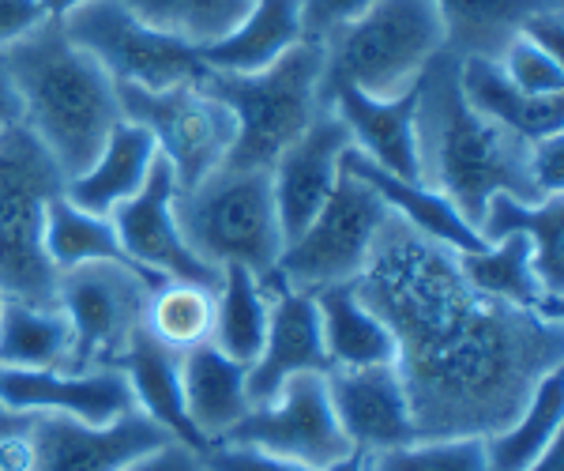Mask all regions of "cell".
Masks as SVG:
<instances>
[{"label":"cell","instance_id":"d6a6232c","mask_svg":"<svg viewBox=\"0 0 564 471\" xmlns=\"http://www.w3.org/2000/svg\"><path fill=\"white\" fill-rule=\"evenodd\" d=\"M215 291L218 287L185 283V279H162L154 283L148 298V317H143V332L162 343L166 351H193L199 343H212L215 324Z\"/></svg>","mask_w":564,"mask_h":471},{"label":"cell","instance_id":"b9f144b4","mask_svg":"<svg viewBox=\"0 0 564 471\" xmlns=\"http://www.w3.org/2000/svg\"><path fill=\"white\" fill-rule=\"evenodd\" d=\"M45 23L42 0H0V53Z\"/></svg>","mask_w":564,"mask_h":471},{"label":"cell","instance_id":"277c9868","mask_svg":"<svg viewBox=\"0 0 564 471\" xmlns=\"http://www.w3.org/2000/svg\"><path fill=\"white\" fill-rule=\"evenodd\" d=\"M199 87L234 114L238 136L226 156V170H271L275 159L302 140L316 114L324 110V45L302 42L271 68L234 76L207 72Z\"/></svg>","mask_w":564,"mask_h":471},{"label":"cell","instance_id":"1f68e13d","mask_svg":"<svg viewBox=\"0 0 564 471\" xmlns=\"http://www.w3.org/2000/svg\"><path fill=\"white\" fill-rule=\"evenodd\" d=\"M72 329L57 306L0 302V370H65Z\"/></svg>","mask_w":564,"mask_h":471},{"label":"cell","instance_id":"f546056e","mask_svg":"<svg viewBox=\"0 0 564 471\" xmlns=\"http://www.w3.org/2000/svg\"><path fill=\"white\" fill-rule=\"evenodd\" d=\"M564 427V370L542 377L534 396L508 427L486 438L489 471H527L561 441Z\"/></svg>","mask_w":564,"mask_h":471},{"label":"cell","instance_id":"44dd1931","mask_svg":"<svg viewBox=\"0 0 564 471\" xmlns=\"http://www.w3.org/2000/svg\"><path fill=\"white\" fill-rule=\"evenodd\" d=\"M154 162H159V148H154L151 132L132 121H121L106 136L102 151L84 174L65 181V201L109 220L117 207L129 204L148 185Z\"/></svg>","mask_w":564,"mask_h":471},{"label":"cell","instance_id":"681fc988","mask_svg":"<svg viewBox=\"0 0 564 471\" xmlns=\"http://www.w3.org/2000/svg\"><path fill=\"white\" fill-rule=\"evenodd\" d=\"M0 302H4V298H0Z\"/></svg>","mask_w":564,"mask_h":471},{"label":"cell","instance_id":"74e56055","mask_svg":"<svg viewBox=\"0 0 564 471\" xmlns=\"http://www.w3.org/2000/svg\"><path fill=\"white\" fill-rule=\"evenodd\" d=\"M377 0H297V12H302V31L305 42H327L335 31H343L358 15H366Z\"/></svg>","mask_w":564,"mask_h":471},{"label":"cell","instance_id":"3957f363","mask_svg":"<svg viewBox=\"0 0 564 471\" xmlns=\"http://www.w3.org/2000/svg\"><path fill=\"white\" fill-rule=\"evenodd\" d=\"M0 57L20 95L26 132L50 151L65 181L84 174L106 136L124 121L117 84L106 68L72 45L57 20H45Z\"/></svg>","mask_w":564,"mask_h":471},{"label":"cell","instance_id":"30bf717a","mask_svg":"<svg viewBox=\"0 0 564 471\" xmlns=\"http://www.w3.org/2000/svg\"><path fill=\"white\" fill-rule=\"evenodd\" d=\"M61 26L68 42L90 53L117 87L170 90L204 76L196 45L154 31L124 0H87L84 8L65 15Z\"/></svg>","mask_w":564,"mask_h":471},{"label":"cell","instance_id":"d590c367","mask_svg":"<svg viewBox=\"0 0 564 471\" xmlns=\"http://www.w3.org/2000/svg\"><path fill=\"white\" fill-rule=\"evenodd\" d=\"M369 471H489L486 438H417L369 457Z\"/></svg>","mask_w":564,"mask_h":471},{"label":"cell","instance_id":"e575fe53","mask_svg":"<svg viewBox=\"0 0 564 471\" xmlns=\"http://www.w3.org/2000/svg\"><path fill=\"white\" fill-rule=\"evenodd\" d=\"M143 23L196 45H212L241 26L257 0H124Z\"/></svg>","mask_w":564,"mask_h":471},{"label":"cell","instance_id":"ffe728a7","mask_svg":"<svg viewBox=\"0 0 564 471\" xmlns=\"http://www.w3.org/2000/svg\"><path fill=\"white\" fill-rule=\"evenodd\" d=\"M177 377H181V400H185L188 422H193L207 446H218V441L230 438V430L252 411L249 366L226 358L212 343L181 351Z\"/></svg>","mask_w":564,"mask_h":471},{"label":"cell","instance_id":"603a6c76","mask_svg":"<svg viewBox=\"0 0 564 471\" xmlns=\"http://www.w3.org/2000/svg\"><path fill=\"white\" fill-rule=\"evenodd\" d=\"M343 170H350L354 178H361L366 185L377 189V196L388 204V212L395 215V220H403L406 226H414L422 238L441 242V246H448L456 253H475L486 246L481 234L459 215V207L444 193L422 185V181L391 178L380 167H372L366 156H358L354 148L343 156Z\"/></svg>","mask_w":564,"mask_h":471},{"label":"cell","instance_id":"f1b7e54d","mask_svg":"<svg viewBox=\"0 0 564 471\" xmlns=\"http://www.w3.org/2000/svg\"><path fill=\"white\" fill-rule=\"evenodd\" d=\"M478 234L481 242H497L500 234H523L534 249L542 283L564 298V193L545 196L539 204H523L500 193L481 212Z\"/></svg>","mask_w":564,"mask_h":471},{"label":"cell","instance_id":"7bdbcfd3","mask_svg":"<svg viewBox=\"0 0 564 471\" xmlns=\"http://www.w3.org/2000/svg\"><path fill=\"white\" fill-rule=\"evenodd\" d=\"M121 471H204V457L188 446H181V441H162L159 449L135 457Z\"/></svg>","mask_w":564,"mask_h":471},{"label":"cell","instance_id":"5b68a950","mask_svg":"<svg viewBox=\"0 0 564 471\" xmlns=\"http://www.w3.org/2000/svg\"><path fill=\"white\" fill-rule=\"evenodd\" d=\"M444 50V20L433 0H377L324 42V106L335 90L369 98L411 95Z\"/></svg>","mask_w":564,"mask_h":471},{"label":"cell","instance_id":"4316f807","mask_svg":"<svg viewBox=\"0 0 564 471\" xmlns=\"http://www.w3.org/2000/svg\"><path fill=\"white\" fill-rule=\"evenodd\" d=\"M316 313H321L324 351L332 370H361V366H388L395 362V340L388 324L361 302L354 283L324 287L313 291Z\"/></svg>","mask_w":564,"mask_h":471},{"label":"cell","instance_id":"6da1fadb","mask_svg":"<svg viewBox=\"0 0 564 471\" xmlns=\"http://www.w3.org/2000/svg\"><path fill=\"white\" fill-rule=\"evenodd\" d=\"M354 291L395 340L417 438H489L564 370V321L478 295L459 253L391 220Z\"/></svg>","mask_w":564,"mask_h":471},{"label":"cell","instance_id":"484cf974","mask_svg":"<svg viewBox=\"0 0 564 471\" xmlns=\"http://www.w3.org/2000/svg\"><path fill=\"white\" fill-rule=\"evenodd\" d=\"M302 42L305 31L297 0H257L252 12L241 20V26H234L226 39L199 50V61H204L207 72L249 76V72L271 68L279 57H286Z\"/></svg>","mask_w":564,"mask_h":471},{"label":"cell","instance_id":"7a4b0ae2","mask_svg":"<svg viewBox=\"0 0 564 471\" xmlns=\"http://www.w3.org/2000/svg\"><path fill=\"white\" fill-rule=\"evenodd\" d=\"M414 121L422 185L448 196L475 231L486 204L500 193L523 204L545 201L527 167L531 143L470 110L452 53H436L414 84Z\"/></svg>","mask_w":564,"mask_h":471},{"label":"cell","instance_id":"ee69618b","mask_svg":"<svg viewBox=\"0 0 564 471\" xmlns=\"http://www.w3.org/2000/svg\"><path fill=\"white\" fill-rule=\"evenodd\" d=\"M520 39H527L531 45H539L542 53L561 61L564 53V8H545V12H534L531 20L523 23Z\"/></svg>","mask_w":564,"mask_h":471},{"label":"cell","instance_id":"7c38bea8","mask_svg":"<svg viewBox=\"0 0 564 471\" xmlns=\"http://www.w3.org/2000/svg\"><path fill=\"white\" fill-rule=\"evenodd\" d=\"M226 446H249L271 452V457L297 460L313 471H324L350 452L339 422H335L332 400H327L324 374H302L286 382L275 400L245 415L230 430Z\"/></svg>","mask_w":564,"mask_h":471},{"label":"cell","instance_id":"8d00e7d4","mask_svg":"<svg viewBox=\"0 0 564 471\" xmlns=\"http://www.w3.org/2000/svg\"><path fill=\"white\" fill-rule=\"evenodd\" d=\"M497 65L516 87L527 90V95H539V98L564 95V65L557 57H550V53H542L539 45H531L527 39H516L512 45H508L505 57H500Z\"/></svg>","mask_w":564,"mask_h":471},{"label":"cell","instance_id":"8fae6325","mask_svg":"<svg viewBox=\"0 0 564 471\" xmlns=\"http://www.w3.org/2000/svg\"><path fill=\"white\" fill-rule=\"evenodd\" d=\"M121 117L151 132L159 156L170 162L177 178V193L196 189L215 170H223L234 148V114L196 84H181L170 90H135L117 87Z\"/></svg>","mask_w":564,"mask_h":471},{"label":"cell","instance_id":"7dc6e473","mask_svg":"<svg viewBox=\"0 0 564 471\" xmlns=\"http://www.w3.org/2000/svg\"><path fill=\"white\" fill-rule=\"evenodd\" d=\"M527 471H564V441H557L545 457L539 460V464H531Z\"/></svg>","mask_w":564,"mask_h":471},{"label":"cell","instance_id":"c3c4849f","mask_svg":"<svg viewBox=\"0 0 564 471\" xmlns=\"http://www.w3.org/2000/svg\"><path fill=\"white\" fill-rule=\"evenodd\" d=\"M324 471H369V457H361V452H347V457H339L335 464H327Z\"/></svg>","mask_w":564,"mask_h":471},{"label":"cell","instance_id":"52a82bcc","mask_svg":"<svg viewBox=\"0 0 564 471\" xmlns=\"http://www.w3.org/2000/svg\"><path fill=\"white\" fill-rule=\"evenodd\" d=\"M65 193L50 151L12 125L0 136V298L57 306V271L45 257V207Z\"/></svg>","mask_w":564,"mask_h":471},{"label":"cell","instance_id":"5bb4252c","mask_svg":"<svg viewBox=\"0 0 564 471\" xmlns=\"http://www.w3.org/2000/svg\"><path fill=\"white\" fill-rule=\"evenodd\" d=\"M0 407L20 415H61L84 427H109L135 411V396L117 366L0 370Z\"/></svg>","mask_w":564,"mask_h":471},{"label":"cell","instance_id":"ba28073f","mask_svg":"<svg viewBox=\"0 0 564 471\" xmlns=\"http://www.w3.org/2000/svg\"><path fill=\"white\" fill-rule=\"evenodd\" d=\"M148 271L124 260H98L57 276V310L72 329V355L65 370L121 366L132 343L143 336L148 298L154 291Z\"/></svg>","mask_w":564,"mask_h":471},{"label":"cell","instance_id":"e0dca14e","mask_svg":"<svg viewBox=\"0 0 564 471\" xmlns=\"http://www.w3.org/2000/svg\"><path fill=\"white\" fill-rule=\"evenodd\" d=\"M166 430L132 411L109 427H84L61 415H34L31 471H121L135 457L159 449Z\"/></svg>","mask_w":564,"mask_h":471},{"label":"cell","instance_id":"836d02e7","mask_svg":"<svg viewBox=\"0 0 564 471\" xmlns=\"http://www.w3.org/2000/svg\"><path fill=\"white\" fill-rule=\"evenodd\" d=\"M42 238H45V257H50L57 276L72 268H84V265H98V260H124V265H129L121 242H117L113 223L65 201V193L45 207Z\"/></svg>","mask_w":564,"mask_h":471},{"label":"cell","instance_id":"ac0fdd59","mask_svg":"<svg viewBox=\"0 0 564 471\" xmlns=\"http://www.w3.org/2000/svg\"><path fill=\"white\" fill-rule=\"evenodd\" d=\"M268 332L257 362L249 366V400L252 407L271 404L282 393V385L302 374H327V351L321 332L316 298L308 291L268 279Z\"/></svg>","mask_w":564,"mask_h":471},{"label":"cell","instance_id":"cb8c5ba5","mask_svg":"<svg viewBox=\"0 0 564 471\" xmlns=\"http://www.w3.org/2000/svg\"><path fill=\"white\" fill-rule=\"evenodd\" d=\"M459 90L470 110L527 143L564 132V95H527L500 72L497 61H459Z\"/></svg>","mask_w":564,"mask_h":471},{"label":"cell","instance_id":"2e32d148","mask_svg":"<svg viewBox=\"0 0 564 471\" xmlns=\"http://www.w3.org/2000/svg\"><path fill=\"white\" fill-rule=\"evenodd\" d=\"M354 148L347 125L332 106L316 114L302 140H294L271 167V193H275V212L282 226V242H294L316 212L332 201L335 185L343 174V156Z\"/></svg>","mask_w":564,"mask_h":471},{"label":"cell","instance_id":"ab89813d","mask_svg":"<svg viewBox=\"0 0 564 471\" xmlns=\"http://www.w3.org/2000/svg\"><path fill=\"white\" fill-rule=\"evenodd\" d=\"M531 181L539 185L542 196H561L564 193V132L561 136H545V140L531 143Z\"/></svg>","mask_w":564,"mask_h":471},{"label":"cell","instance_id":"83f0119b","mask_svg":"<svg viewBox=\"0 0 564 471\" xmlns=\"http://www.w3.org/2000/svg\"><path fill=\"white\" fill-rule=\"evenodd\" d=\"M121 370L132 385V396H135V411L148 415L154 427L166 430V438L181 441L193 452L204 457L207 441L199 438L196 427L188 422L185 415V400H181V377H177V355L166 351L162 343H154L148 332L132 343V351L121 358Z\"/></svg>","mask_w":564,"mask_h":471},{"label":"cell","instance_id":"bcb514c9","mask_svg":"<svg viewBox=\"0 0 564 471\" xmlns=\"http://www.w3.org/2000/svg\"><path fill=\"white\" fill-rule=\"evenodd\" d=\"M87 0H42V8H45V20H65V15H72L76 8H84Z\"/></svg>","mask_w":564,"mask_h":471},{"label":"cell","instance_id":"d4e9b609","mask_svg":"<svg viewBox=\"0 0 564 471\" xmlns=\"http://www.w3.org/2000/svg\"><path fill=\"white\" fill-rule=\"evenodd\" d=\"M444 20V53L456 61H500L523 23L564 0H433Z\"/></svg>","mask_w":564,"mask_h":471},{"label":"cell","instance_id":"60d3db41","mask_svg":"<svg viewBox=\"0 0 564 471\" xmlns=\"http://www.w3.org/2000/svg\"><path fill=\"white\" fill-rule=\"evenodd\" d=\"M31 427L34 415L0 407V471H31Z\"/></svg>","mask_w":564,"mask_h":471},{"label":"cell","instance_id":"8992f818","mask_svg":"<svg viewBox=\"0 0 564 471\" xmlns=\"http://www.w3.org/2000/svg\"><path fill=\"white\" fill-rule=\"evenodd\" d=\"M181 238L204 265H238L257 279H275L282 257V226L271 193V170H215L174 201Z\"/></svg>","mask_w":564,"mask_h":471},{"label":"cell","instance_id":"4dcf8cb0","mask_svg":"<svg viewBox=\"0 0 564 471\" xmlns=\"http://www.w3.org/2000/svg\"><path fill=\"white\" fill-rule=\"evenodd\" d=\"M268 283L257 279L252 271L238 265L223 268L215 291V324H212V347L223 351L226 358L252 366L263 347V332H268Z\"/></svg>","mask_w":564,"mask_h":471},{"label":"cell","instance_id":"9c48e42d","mask_svg":"<svg viewBox=\"0 0 564 471\" xmlns=\"http://www.w3.org/2000/svg\"><path fill=\"white\" fill-rule=\"evenodd\" d=\"M388 220L391 212L377 196V189L343 170L332 201L316 212V220L294 242L282 246L275 279L308 295L354 283L369 265V253Z\"/></svg>","mask_w":564,"mask_h":471},{"label":"cell","instance_id":"7402d4cb","mask_svg":"<svg viewBox=\"0 0 564 471\" xmlns=\"http://www.w3.org/2000/svg\"><path fill=\"white\" fill-rule=\"evenodd\" d=\"M459 271L478 295L494 302L564 321V298L542 283L534 268V249L523 234H500L497 242H486L475 253H459Z\"/></svg>","mask_w":564,"mask_h":471},{"label":"cell","instance_id":"f35d334b","mask_svg":"<svg viewBox=\"0 0 564 471\" xmlns=\"http://www.w3.org/2000/svg\"><path fill=\"white\" fill-rule=\"evenodd\" d=\"M204 471H313V468L286 457H271V452L249 446H226V441H218V446L204 452Z\"/></svg>","mask_w":564,"mask_h":471},{"label":"cell","instance_id":"f6af8a7d","mask_svg":"<svg viewBox=\"0 0 564 471\" xmlns=\"http://www.w3.org/2000/svg\"><path fill=\"white\" fill-rule=\"evenodd\" d=\"M12 125H23V114H20V95L12 87V76L4 68V57H0V136H4Z\"/></svg>","mask_w":564,"mask_h":471},{"label":"cell","instance_id":"d6986e66","mask_svg":"<svg viewBox=\"0 0 564 471\" xmlns=\"http://www.w3.org/2000/svg\"><path fill=\"white\" fill-rule=\"evenodd\" d=\"M327 106L347 125L358 156H366L372 167H380L391 178L422 181L414 90L399 98H369L358 95V90H335L327 98Z\"/></svg>","mask_w":564,"mask_h":471},{"label":"cell","instance_id":"4fadbf2b","mask_svg":"<svg viewBox=\"0 0 564 471\" xmlns=\"http://www.w3.org/2000/svg\"><path fill=\"white\" fill-rule=\"evenodd\" d=\"M174 201H177V178L170 170V162L159 156L148 185L129 204H121L109 215L124 257H129V265L148 271L151 279H185V283L218 287L223 271L204 265L188 249V242L181 238Z\"/></svg>","mask_w":564,"mask_h":471},{"label":"cell","instance_id":"9a60e30c","mask_svg":"<svg viewBox=\"0 0 564 471\" xmlns=\"http://www.w3.org/2000/svg\"><path fill=\"white\" fill-rule=\"evenodd\" d=\"M324 385L335 422H339L343 438L354 452L377 457V452L417 441L411 396H406L395 362L361 370H327Z\"/></svg>","mask_w":564,"mask_h":471}]
</instances>
